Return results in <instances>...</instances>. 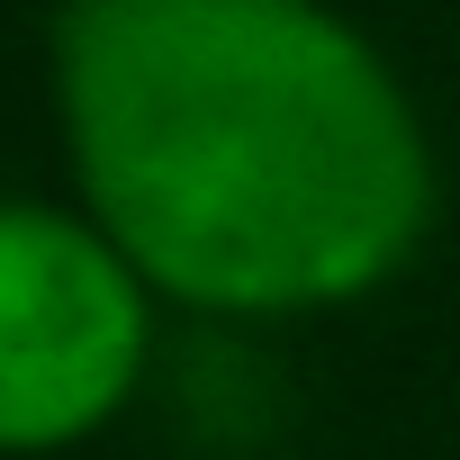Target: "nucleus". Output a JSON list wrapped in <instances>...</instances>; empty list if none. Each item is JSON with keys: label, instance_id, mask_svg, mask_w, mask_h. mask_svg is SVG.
Returning a JSON list of instances; mask_svg holds the SVG:
<instances>
[{"label": "nucleus", "instance_id": "f257e3e1", "mask_svg": "<svg viewBox=\"0 0 460 460\" xmlns=\"http://www.w3.org/2000/svg\"><path fill=\"white\" fill-rule=\"evenodd\" d=\"M46 100L73 199L181 316H334L433 244L424 100L334 0H55Z\"/></svg>", "mask_w": 460, "mask_h": 460}, {"label": "nucleus", "instance_id": "f03ea898", "mask_svg": "<svg viewBox=\"0 0 460 460\" xmlns=\"http://www.w3.org/2000/svg\"><path fill=\"white\" fill-rule=\"evenodd\" d=\"M163 298L82 199H0V460L100 442L154 370Z\"/></svg>", "mask_w": 460, "mask_h": 460}]
</instances>
